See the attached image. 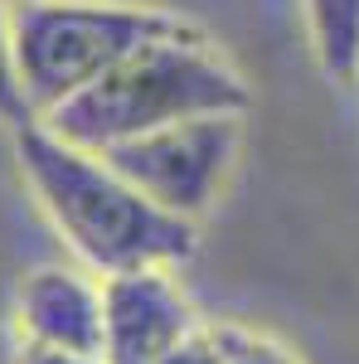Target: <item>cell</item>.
Wrapping results in <instances>:
<instances>
[{
	"label": "cell",
	"mask_w": 359,
	"mask_h": 364,
	"mask_svg": "<svg viewBox=\"0 0 359 364\" xmlns=\"http://www.w3.org/2000/svg\"><path fill=\"white\" fill-rule=\"evenodd\" d=\"M311 54L340 87L359 83V0H306Z\"/></svg>",
	"instance_id": "cell-8"
},
{
	"label": "cell",
	"mask_w": 359,
	"mask_h": 364,
	"mask_svg": "<svg viewBox=\"0 0 359 364\" xmlns=\"http://www.w3.org/2000/svg\"><path fill=\"white\" fill-rule=\"evenodd\" d=\"M238 151H243V112H209L156 127L97 156H107L161 209L199 224L228 190Z\"/></svg>",
	"instance_id": "cell-4"
},
{
	"label": "cell",
	"mask_w": 359,
	"mask_h": 364,
	"mask_svg": "<svg viewBox=\"0 0 359 364\" xmlns=\"http://www.w3.org/2000/svg\"><path fill=\"white\" fill-rule=\"evenodd\" d=\"M156 364H306L286 340L257 331L248 321H199L190 336Z\"/></svg>",
	"instance_id": "cell-7"
},
{
	"label": "cell",
	"mask_w": 359,
	"mask_h": 364,
	"mask_svg": "<svg viewBox=\"0 0 359 364\" xmlns=\"http://www.w3.org/2000/svg\"><path fill=\"white\" fill-rule=\"evenodd\" d=\"M355 87H359V83H355Z\"/></svg>",
	"instance_id": "cell-12"
},
{
	"label": "cell",
	"mask_w": 359,
	"mask_h": 364,
	"mask_svg": "<svg viewBox=\"0 0 359 364\" xmlns=\"http://www.w3.org/2000/svg\"><path fill=\"white\" fill-rule=\"evenodd\" d=\"M252 107L248 78L233 68V58L209 39V29L156 39L107 68L97 83L58 102L39 122L54 127L63 141L87 151H112L132 136H146L156 127L185 122L209 112H243Z\"/></svg>",
	"instance_id": "cell-2"
},
{
	"label": "cell",
	"mask_w": 359,
	"mask_h": 364,
	"mask_svg": "<svg viewBox=\"0 0 359 364\" xmlns=\"http://www.w3.org/2000/svg\"><path fill=\"white\" fill-rule=\"evenodd\" d=\"M29 97L20 87V73H15V39H10V5L0 0V127L15 132L29 122Z\"/></svg>",
	"instance_id": "cell-9"
},
{
	"label": "cell",
	"mask_w": 359,
	"mask_h": 364,
	"mask_svg": "<svg viewBox=\"0 0 359 364\" xmlns=\"http://www.w3.org/2000/svg\"><path fill=\"white\" fill-rule=\"evenodd\" d=\"M190 15L141 0H15L10 39L29 112L44 117L156 39L199 34Z\"/></svg>",
	"instance_id": "cell-3"
},
{
	"label": "cell",
	"mask_w": 359,
	"mask_h": 364,
	"mask_svg": "<svg viewBox=\"0 0 359 364\" xmlns=\"http://www.w3.org/2000/svg\"><path fill=\"white\" fill-rule=\"evenodd\" d=\"M15 136V161L44 219L87 272L112 277L132 267H185L199 252V224L161 209L151 195L112 166L107 156L63 141L29 117Z\"/></svg>",
	"instance_id": "cell-1"
},
{
	"label": "cell",
	"mask_w": 359,
	"mask_h": 364,
	"mask_svg": "<svg viewBox=\"0 0 359 364\" xmlns=\"http://www.w3.org/2000/svg\"><path fill=\"white\" fill-rule=\"evenodd\" d=\"M204 316L175 267H132L102 277V360L156 364L190 336Z\"/></svg>",
	"instance_id": "cell-5"
},
{
	"label": "cell",
	"mask_w": 359,
	"mask_h": 364,
	"mask_svg": "<svg viewBox=\"0 0 359 364\" xmlns=\"http://www.w3.org/2000/svg\"><path fill=\"white\" fill-rule=\"evenodd\" d=\"M10 364H107L102 355H83V350H58V345H34V340L10 336Z\"/></svg>",
	"instance_id": "cell-10"
},
{
	"label": "cell",
	"mask_w": 359,
	"mask_h": 364,
	"mask_svg": "<svg viewBox=\"0 0 359 364\" xmlns=\"http://www.w3.org/2000/svg\"><path fill=\"white\" fill-rule=\"evenodd\" d=\"M0 364H10V340L0 336Z\"/></svg>",
	"instance_id": "cell-11"
},
{
	"label": "cell",
	"mask_w": 359,
	"mask_h": 364,
	"mask_svg": "<svg viewBox=\"0 0 359 364\" xmlns=\"http://www.w3.org/2000/svg\"><path fill=\"white\" fill-rule=\"evenodd\" d=\"M15 340L102 355V277L87 267H34L15 296Z\"/></svg>",
	"instance_id": "cell-6"
}]
</instances>
